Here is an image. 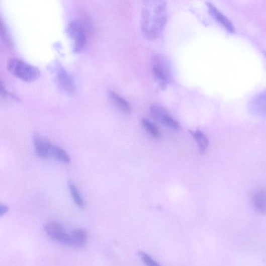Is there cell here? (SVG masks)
<instances>
[{"instance_id":"1","label":"cell","mask_w":266,"mask_h":266,"mask_svg":"<svg viewBox=\"0 0 266 266\" xmlns=\"http://www.w3.org/2000/svg\"><path fill=\"white\" fill-rule=\"evenodd\" d=\"M167 22V6L161 0H147L143 2L141 13V29L149 40L159 38Z\"/></svg>"},{"instance_id":"2","label":"cell","mask_w":266,"mask_h":266,"mask_svg":"<svg viewBox=\"0 0 266 266\" xmlns=\"http://www.w3.org/2000/svg\"><path fill=\"white\" fill-rule=\"evenodd\" d=\"M152 73L154 80L160 90H165L173 81L170 62L163 55L156 54L152 59Z\"/></svg>"},{"instance_id":"3","label":"cell","mask_w":266,"mask_h":266,"mask_svg":"<svg viewBox=\"0 0 266 266\" xmlns=\"http://www.w3.org/2000/svg\"><path fill=\"white\" fill-rule=\"evenodd\" d=\"M7 68L12 74L26 82L34 81L41 74L38 68L18 58L10 59Z\"/></svg>"},{"instance_id":"4","label":"cell","mask_w":266,"mask_h":266,"mask_svg":"<svg viewBox=\"0 0 266 266\" xmlns=\"http://www.w3.org/2000/svg\"><path fill=\"white\" fill-rule=\"evenodd\" d=\"M68 33L74 42V50L80 52L86 42V33L83 24L79 20H73L68 26Z\"/></svg>"},{"instance_id":"5","label":"cell","mask_w":266,"mask_h":266,"mask_svg":"<svg viewBox=\"0 0 266 266\" xmlns=\"http://www.w3.org/2000/svg\"><path fill=\"white\" fill-rule=\"evenodd\" d=\"M44 229L47 234L53 240L63 245H70V235L60 223L52 222L46 224Z\"/></svg>"},{"instance_id":"6","label":"cell","mask_w":266,"mask_h":266,"mask_svg":"<svg viewBox=\"0 0 266 266\" xmlns=\"http://www.w3.org/2000/svg\"><path fill=\"white\" fill-rule=\"evenodd\" d=\"M150 113L153 118L165 126L175 130L181 128L179 122L172 117L163 107L153 105L150 108Z\"/></svg>"},{"instance_id":"7","label":"cell","mask_w":266,"mask_h":266,"mask_svg":"<svg viewBox=\"0 0 266 266\" xmlns=\"http://www.w3.org/2000/svg\"><path fill=\"white\" fill-rule=\"evenodd\" d=\"M250 113L256 117L266 118V91L256 94L248 103Z\"/></svg>"},{"instance_id":"8","label":"cell","mask_w":266,"mask_h":266,"mask_svg":"<svg viewBox=\"0 0 266 266\" xmlns=\"http://www.w3.org/2000/svg\"><path fill=\"white\" fill-rule=\"evenodd\" d=\"M57 81L60 88L68 94L74 92L75 86L73 79L63 68H60L57 74Z\"/></svg>"},{"instance_id":"9","label":"cell","mask_w":266,"mask_h":266,"mask_svg":"<svg viewBox=\"0 0 266 266\" xmlns=\"http://www.w3.org/2000/svg\"><path fill=\"white\" fill-rule=\"evenodd\" d=\"M34 144L37 154L42 158H46L51 155L52 144L43 139L38 133L34 135Z\"/></svg>"},{"instance_id":"10","label":"cell","mask_w":266,"mask_h":266,"mask_svg":"<svg viewBox=\"0 0 266 266\" xmlns=\"http://www.w3.org/2000/svg\"><path fill=\"white\" fill-rule=\"evenodd\" d=\"M207 6L212 17L230 32H233L234 27L231 21L215 6L210 2H207Z\"/></svg>"},{"instance_id":"11","label":"cell","mask_w":266,"mask_h":266,"mask_svg":"<svg viewBox=\"0 0 266 266\" xmlns=\"http://www.w3.org/2000/svg\"><path fill=\"white\" fill-rule=\"evenodd\" d=\"M108 98L112 103L122 112L126 114H131V107L130 104L118 94L114 91H110L108 92Z\"/></svg>"},{"instance_id":"12","label":"cell","mask_w":266,"mask_h":266,"mask_svg":"<svg viewBox=\"0 0 266 266\" xmlns=\"http://www.w3.org/2000/svg\"><path fill=\"white\" fill-rule=\"evenodd\" d=\"M70 235V245L76 248H82L87 243L88 234L86 231L83 229L74 230Z\"/></svg>"},{"instance_id":"13","label":"cell","mask_w":266,"mask_h":266,"mask_svg":"<svg viewBox=\"0 0 266 266\" xmlns=\"http://www.w3.org/2000/svg\"><path fill=\"white\" fill-rule=\"evenodd\" d=\"M253 204L257 212L262 215L266 214V190H260L254 194Z\"/></svg>"},{"instance_id":"14","label":"cell","mask_w":266,"mask_h":266,"mask_svg":"<svg viewBox=\"0 0 266 266\" xmlns=\"http://www.w3.org/2000/svg\"><path fill=\"white\" fill-rule=\"evenodd\" d=\"M191 134L199 145L200 151L204 153L209 145V141L206 135L199 130L190 131Z\"/></svg>"},{"instance_id":"15","label":"cell","mask_w":266,"mask_h":266,"mask_svg":"<svg viewBox=\"0 0 266 266\" xmlns=\"http://www.w3.org/2000/svg\"><path fill=\"white\" fill-rule=\"evenodd\" d=\"M51 155L58 161L65 164H69L71 159L67 152L59 146L52 145Z\"/></svg>"},{"instance_id":"16","label":"cell","mask_w":266,"mask_h":266,"mask_svg":"<svg viewBox=\"0 0 266 266\" xmlns=\"http://www.w3.org/2000/svg\"><path fill=\"white\" fill-rule=\"evenodd\" d=\"M68 187L76 206L80 209H84L85 206V202L80 195V193L78 191L76 186L71 182H69L68 183Z\"/></svg>"},{"instance_id":"17","label":"cell","mask_w":266,"mask_h":266,"mask_svg":"<svg viewBox=\"0 0 266 266\" xmlns=\"http://www.w3.org/2000/svg\"><path fill=\"white\" fill-rule=\"evenodd\" d=\"M142 124L146 131L154 138L158 139L160 136V133L157 126L148 119L144 118L142 120Z\"/></svg>"},{"instance_id":"18","label":"cell","mask_w":266,"mask_h":266,"mask_svg":"<svg viewBox=\"0 0 266 266\" xmlns=\"http://www.w3.org/2000/svg\"><path fill=\"white\" fill-rule=\"evenodd\" d=\"M140 259L145 263L147 266H160V264L154 260L148 254L143 251L138 252Z\"/></svg>"},{"instance_id":"19","label":"cell","mask_w":266,"mask_h":266,"mask_svg":"<svg viewBox=\"0 0 266 266\" xmlns=\"http://www.w3.org/2000/svg\"><path fill=\"white\" fill-rule=\"evenodd\" d=\"M9 211V208L8 206L1 205L0 206V216H3L7 214Z\"/></svg>"}]
</instances>
